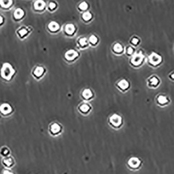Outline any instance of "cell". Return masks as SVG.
Instances as JSON below:
<instances>
[{
	"label": "cell",
	"mask_w": 174,
	"mask_h": 174,
	"mask_svg": "<svg viewBox=\"0 0 174 174\" xmlns=\"http://www.w3.org/2000/svg\"><path fill=\"white\" fill-rule=\"evenodd\" d=\"M82 17L85 21H88L90 19H91V18L92 17V15L90 12H86L83 14Z\"/></svg>",
	"instance_id": "cell-20"
},
{
	"label": "cell",
	"mask_w": 174,
	"mask_h": 174,
	"mask_svg": "<svg viewBox=\"0 0 174 174\" xmlns=\"http://www.w3.org/2000/svg\"><path fill=\"white\" fill-rule=\"evenodd\" d=\"M3 174H14L13 172H10L9 170H4Z\"/></svg>",
	"instance_id": "cell-30"
},
{
	"label": "cell",
	"mask_w": 174,
	"mask_h": 174,
	"mask_svg": "<svg viewBox=\"0 0 174 174\" xmlns=\"http://www.w3.org/2000/svg\"><path fill=\"white\" fill-rule=\"evenodd\" d=\"M48 28L51 31H56L59 28V25L55 22H52L48 25Z\"/></svg>",
	"instance_id": "cell-12"
},
{
	"label": "cell",
	"mask_w": 174,
	"mask_h": 174,
	"mask_svg": "<svg viewBox=\"0 0 174 174\" xmlns=\"http://www.w3.org/2000/svg\"><path fill=\"white\" fill-rule=\"evenodd\" d=\"M110 122L114 126L117 127L122 123V118L117 115H114L110 117Z\"/></svg>",
	"instance_id": "cell-2"
},
{
	"label": "cell",
	"mask_w": 174,
	"mask_h": 174,
	"mask_svg": "<svg viewBox=\"0 0 174 174\" xmlns=\"http://www.w3.org/2000/svg\"><path fill=\"white\" fill-rule=\"evenodd\" d=\"M172 78H174V74L172 75Z\"/></svg>",
	"instance_id": "cell-33"
},
{
	"label": "cell",
	"mask_w": 174,
	"mask_h": 174,
	"mask_svg": "<svg viewBox=\"0 0 174 174\" xmlns=\"http://www.w3.org/2000/svg\"><path fill=\"white\" fill-rule=\"evenodd\" d=\"M132 51H133V50H132V49L131 47H129V48L128 49V54H132Z\"/></svg>",
	"instance_id": "cell-29"
},
{
	"label": "cell",
	"mask_w": 174,
	"mask_h": 174,
	"mask_svg": "<svg viewBox=\"0 0 174 174\" xmlns=\"http://www.w3.org/2000/svg\"><path fill=\"white\" fill-rule=\"evenodd\" d=\"M143 58V55H142L141 53L135 54V55H134V57L132 59V63L135 65H138L142 62Z\"/></svg>",
	"instance_id": "cell-4"
},
{
	"label": "cell",
	"mask_w": 174,
	"mask_h": 174,
	"mask_svg": "<svg viewBox=\"0 0 174 174\" xmlns=\"http://www.w3.org/2000/svg\"><path fill=\"white\" fill-rule=\"evenodd\" d=\"M118 85L120 86V88L123 89V90H125L126 88H127L129 86V84L127 82V81H126L125 80H123L120 81L119 83H118Z\"/></svg>",
	"instance_id": "cell-15"
},
{
	"label": "cell",
	"mask_w": 174,
	"mask_h": 174,
	"mask_svg": "<svg viewBox=\"0 0 174 174\" xmlns=\"http://www.w3.org/2000/svg\"><path fill=\"white\" fill-rule=\"evenodd\" d=\"M24 15V12L21 8H17L14 12V17L16 19L21 18Z\"/></svg>",
	"instance_id": "cell-10"
},
{
	"label": "cell",
	"mask_w": 174,
	"mask_h": 174,
	"mask_svg": "<svg viewBox=\"0 0 174 174\" xmlns=\"http://www.w3.org/2000/svg\"><path fill=\"white\" fill-rule=\"evenodd\" d=\"M2 22H3V18L1 16H0V24L2 23Z\"/></svg>",
	"instance_id": "cell-32"
},
{
	"label": "cell",
	"mask_w": 174,
	"mask_h": 174,
	"mask_svg": "<svg viewBox=\"0 0 174 174\" xmlns=\"http://www.w3.org/2000/svg\"><path fill=\"white\" fill-rule=\"evenodd\" d=\"M15 70L10 63H4L1 69V75L7 80H10L15 73Z\"/></svg>",
	"instance_id": "cell-1"
},
{
	"label": "cell",
	"mask_w": 174,
	"mask_h": 174,
	"mask_svg": "<svg viewBox=\"0 0 174 174\" xmlns=\"http://www.w3.org/2000/svg\"><path fill=\"white\" fill-rule=\"evenodd\" d=\"M43 72H44V69L42 67H37L36 69L35 70L34 74L37 76H40L42 74Z\"/></svg>",
	"instance_id": "cell-16"
},
{
	"label": "cell",
	"mask_w": 174,
	"mask_h": 174,
	"mask_svg": "<svg viewBox=\"0 0 174 174\" xmlns=\"http://www.w3.org/2000/svg\"><path fill=\"white\" fill-rule=\"evenodd\" d=\"M60 126L56 123L53 124L51 127V131L53 133H58V132L60 131Z\"/></svg>",
	"instance_id": "cell-14"
},
{
	"label": "cell",
	"mask_w": 174,
	"mask_h": 174,
	"mask_svg": "<svg viewBox=\"0 0 174 174\" xmlns=\"http://www.w3.org/2000/svg\"><path fill=\"white\" fill-rule=\"evenodd\" d=\"M114 51L117 52H120L123 50V47L122 45L120 43H116L114 47Z\"/></svg>",
	"instance_id": "cell-19"
},
{
	"label": "cell",
	"mask_w": 174,
	"mask_h": 174,
	"mask_svg": "<svg viewBox=\"0 0 174 174\" xmlns=\"http://www.w3.org/2000/svg\"><path fill=\"white\" fill-rule=\"evenodd\" d=\"M89 40H90V41L91 42V43H93V44H95V43H97V41H98L97 38L94 35L91 36V37H90Z\"/></svg>",
	"instance_id": "cell-22"
},
{
	"label": "cell",
	"mask_w": 174,
	"mask_h": 174,
	"mask_svg": "<svg viewBox=\"0 0 174 174\" xmlns=\"http://www.w3.org/2000/svg\"><path fill=\"white\" fill-rule=\"evenodd\" d=\"M128 164L130 166L132 167V168H137L140 164V161L138 158L132 157L129 160Z\"/></svg>",
	"instance_id": "cell-6"
},
{
	"label": "cell",
	"mask_w": 174,
	"mask_h": 174,
	"mask_svg": "<svg viewBox=\"0 0 174 174\" xmlns=\"http://www.w3.org/2000/svg\"><path fill=\"white\" fill-rule=\"evenodd\" d=\"M12 110V107L9 104H3L0 106V112L4 115L10 114Z\"/></svg>",
	"instance_id": "cell-3"
},
{
	"label": "cell",
	"mask_w": 174,
	"mask_h": 174,
	"mask_svg": "<svg viewBox=\"0 0 174 174\" xmlns=\"http://www.w3.org/2000/svg\"><path fill=\"white\" fill-rule=\"evenodd\" d=\"M49 6H50V8L51 9L53 10V8H54L56 7V4H55V3L52 2V3H51L50 4Z\"/></svg>",
	"instance_id": "cell-28"
},
{
	"label": "cell",
	"mask_w": 174,
	"mask_h": 174,
	"mask_svg": "<svg viewBox=\"0 0 174 174\" xmlns=\"http://www.w3.org/2000/svg\"><path fill=\"white\" fill-rule=\"evenodd\" d=\"M27 30H25V29H22V30H20L19 31V33H20V35H21V36H23L24 35H25L27 33Z\"/></svg>",
	"instance_id": "cell-26"
},
{
	"label": "cell",
	"mask_w": 174,
	"mask_h": 174,
	"mask_svg": "<svg viewBox=\"0 0 174 174\" xmlns=\"http://www.w3.org/2000/svg\"><path fill=\"white\" fill-rule=\"evenodd\" d=\"M79 8L82 10H85L88 8V4L85 2H82L80 4Z\"/></svg>",
	"instance_id": "cell-24"
},
{
	"label": "cell",
	"mask_w": 174,
	"mask_h": 174,
	"mask_svg": "<svg viewBox=\"0 0 174 174\" xmlns=\"http://www.w3.org/2000/svg\"><path fill=\"white\" fill-rule=\"evenodd\" d=\"M150 62L153 65H157L161 61V57L153 53L150 57Z\"/></svg>",
	"instance_id": "cell-8"
},
{
	"label": "cell",
	"mask_w": 174,
	"mask_h": 174,
	"mask_svg": "<svg viewBox=\"0 0 174 174\" xmlns=\"http://www.w3.org/2000/svg\"><path fill=\"white\" fill-rule=\"evenodd\" d=\"M3 163L5 166L10 167L12 166L14 163L13 159L11 157H6L3 160Z\"/></svg>",
	"instance_id": "cell-7"
},
{
	"label": "cell",
	"mask_w": 174,
	"mask_h": 174,
	"mask_svg": "<svg viewBox=\"0 0 174 174\" xmlns=\"http://www.w3.org/2000/svg\"><path fill=\"white\" fill-rule=\"evenodd\" d=\"M45 2L41 0L37 1L35 2V4H34L35 9L38 10H43L45 8Z\"/></svg>",
	"instance_id": "cell-9"
},
{
	"label": "cell",
	"mask_w": 174,
	"mask_h": 174,
	"mask_svg": "<svg viewBox=\"0 0 174 174\" xmlns=\"http://www.w3.org/2000/svg\"><path fill=\"white\" fill-rule=\"evenodd\" d=\"M151 84H152V85H157L158 83V80L155 78H153L152 79H151Z\"/></svg>",
	"instance_id": "cell-27"
},
{
	"label": "cell",
	"mask_w": 174,
	"mask_h": 174,
	"mask_svg": "<svg viewBox=\"0 0 174 174\" xmlns=\"http://www.w3.org/2000/svg\"><path fill=\"white\" fill-rule=\"evenodd\" d=\"M159 102L161 103V104H164L165 103L167 102V99L164 96H160L159 97L158 99Z\"/></svg>",
	"instance_id": "cell-21"
},
{
	"label": "cell",
	"mask_w": 174,
	"mask_h": 174,
	"mask_svg": "<svg viewBox=\"0 0 174 174\" xmlns=\"http://www.w3.org/2000/svg\"><path fill=\"white\" fill-rule=\"evenodd\" d=\"M13 1L11 0H8V1H3V0H1L0 1V4L3 8H8L10 7L12 5Z\"/></svg>",
	"instance_id": "cell-13"
},
{
	"label": "cell",
	"mask_w": 174,
	"mask_h": 174,
	"mask_svg": "<svg viewBox=\"0 0 174 174\" xmlns=\"http://www.w3.org/2000/svg\"><path fill=\"white\" fill-rule=\"evenodd\" d=\"M82 95H83V96L85 98L88 99V98H89L92 96V93L91 90H90L89 89H85L83 91Z\"/></svg>",
	"instance_id": "cell-17"
},
{
	"label": "cell",
	"mask_w": 174,
	"mask_h": 174,
	"mask_svg": "<svg viewBox=\"0 0 174 174\" xmlns=\"http://www.w3.org/2000/svg\"><path fill=\"white\" fill-rule=\"evenodd\" d=\"M89 109H90V108H89V106H88L87 105H83L80 107V109H81V111L83 112H88Z\"/></svg>",
	"instance_id": "cell-23"
},
{
	"label": "cell",
	"mask_w": 174,
	"mask_h": 174,
	"mask_svg": "<svg viewBox=\"0 0 174 174\" xmlns=\"http://www.w3.org/2000/svg\"><path fill=\"white\" fill-rule=\"evenodd\" d=\"M132 43H134V44H137V43H138V39H137V38H134L132 40Z\"/></svg>",
	"instance_id": "cell-31"
},
{
	"label": "cell",
	"mask_w": 174,
	"mask_h": 174,
	"mask_svg": "<svg viewBox=\"0 0 174 174\" xmlns=\"http://www.w3.org/2000/svg\"><path fill=\"white\" fill-rule=\"evenodd\" d=\"M66 33L70 34V35H72L74 33L75 30V28L74 26V25L73 24H68L66 26Z\"/></svg>",
	"instance_id": "cell-11"
},
{
	"label": "cell",
	"mask_w": 174,
	"mask_h": 174,
	"mask_svg": "<svg viewBox=\"0 0 174 174\" xmlns=\"http://www.w3.org/2000/svg\"><path fill=\"white\" fill-rule=\"evenodd\" d=\"M0 154L5 157H8V155L10 154V150L6 147H3L0 151Z\"/></svg>",
	"instance_id": "cell-18"
},
{
	"label": "cell",
	"mask_w": 174,
	"mask_h": 174,
	"mask_svg": "<svg viewBox=\"0 0 174 174\" xmlns=\"http://www.w3.org/2000/svg\"><path fill=\"white\" fill-rule=\"evenodd\" d=\"M78 55L77 52L74 50H70L65 54V58L68 60H72L77 57Z\"/></svg>",
	"instance_id": "cell-5"
},
{
	"label": "cell",
	"mask_w": 174,
	"mask_h": 174,
	"mask_svg": "<svg viewBox=\"0 0 174 174\" xmlns=\"http://www.w3.org/2000/svg\"><path fill=\"white\" fill-rule=\"evenodd\" d=\"M80 43L81 46H85L87 44V39L85 38H81L80 39L79 41Z\"/></svg>",
	"instance_id": "cell-25"
}]
</instances>
